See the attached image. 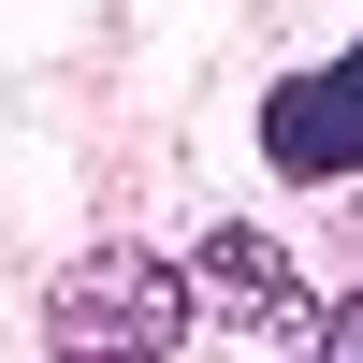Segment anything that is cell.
I'll return each instance as SVG.
<instances>
[{
	"instance_id": "1",
	"label": "cell",
	"mask_w": 363,
	"mask_h": 363,
	"mask_svg": "<svg viewBox=\"0 0 363 363\" xmlns=\"http://www.w3.org/2000/svg\"><path fill=\"white\" fill-rule=\"evenodd\" d=\"M189 262H145V247H73L44 291V363H174V335H189Z\"/></svg>"
},
{
	"instance_id": "2",
	"label": "cell",
	"mask_w": 363,
	"mask_h": 363,
	"mask_svg": "<svg viewBox=\"0 0 363 363\" xmlns=\"http://www.w3.org/2000/svg\"><path fill=\"white\" fill-rule=\"evenodd\" d=\"M262 160H277V174H306V189L363 174V44L335 58V73H291L277 102H262Z\"/></svg>"
},
{
	"instance_id": "3",
	"label": "cell",
	"mask_w": 363,
	"mask_h": 363,
	"mask_svg": "<svg viewBox=\"0 0 363 363\" xmlns=\"http://www.w3.org/2000/svg\"><path fill=\"white\" fill-rule=\"evenodd\" d=\"M189 291H203V320H218V335H291V320H306L291 247H277V233H247V218H218V233L189 247Z\"/></svg>"
},
{
	"instance_id": "4",
	"label": "cell",
	"mask_w": 363,
	"mask_h": 363,
	"mask_svg": "<svg viewBox=\"0 0 363 363\" xmlns=\"http://www.w3.org/2000/svg\"><path fill=\"white\" fill-rule=\"evenodd\" d=\"M306 363H363V291H349L335 320H320V349H306Z\"/></svg>"
}]
</instances>
